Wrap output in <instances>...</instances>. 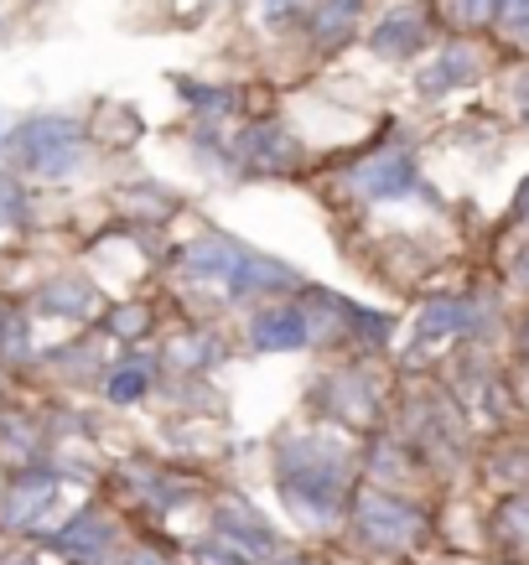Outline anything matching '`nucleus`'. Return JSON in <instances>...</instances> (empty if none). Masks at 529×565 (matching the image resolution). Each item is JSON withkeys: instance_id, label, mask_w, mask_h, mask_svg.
<instances>
[{"instance_id": "nucleus-10", "label": "nucleus", "mask_w": 529, "mask_h": 565, "mask_svg": "<svg viewBox=\"0 0 529 565\" xmlns=\"http://www.w3.org/2000/svg\"><path fill=\"white\" fill-rule=\"evenodd\" d=\"M498 11V0H462V17L467 21H488Z\"/></svg>"}, {"instance_id": "nucleus-3", "label": "nucleus", "mask_w": 529, "mask_h": 565, "mask_svg": "<svg viewBox=\"0 0 529 565\" xmlns=\"http://www.w3.org/2000/svg\"><path fill=\"white\" fill-rule=\"evenodd\" d=\"M255 343L260 348H307V317L296 307H271L255 317Z\"/></svg>"}, {"instance_id": "nucleus-7", "label": "nucleus", "mask_w": 529, "mask_h": 565, "mask_svg": "<svg viewBox=\"0 0 529 565\" xmlns=\"http://www.w3.org/2000/svg\"><path fill=\"white\" fill-rule=\"evenodd\" d=\"M426 338H436V332H452V327H462V307H452V301H436V307L426 311Z\"/></svg>"}, {"instance_id": "nucleus-11", "label": "nucleus", "mask_w": 529, "mask_h": 565, "mask_svg": "<svg viewBox=\"0 0 529 565\" xmlns=\"http://www.w3.org/2000/svg\"><path fill=\"white\" fill-rule=\"evenodd\" d=\"M514 203H519V218H529V182L519 188V198H514Z\"/></svg>"}, {"instance_id": "nucleus-5", "label": "nucleus", "mask_w": 529, "mask_h": 565, "mask_svg": "<svg viewBox=\"0 0 529 565\" xmlns=\"http://www.w3.org/2000/svg\"><path fill=\"white\" fill-rule=\"evenodd\" d=\"M415 42H421V21H410V17H394L374 32V52H384V57H405Z\"/></svg>"}, {"instance_id": "nucleus-6", "label": "nucleus", "mask_w": 529, "mask_h": 565, "mask_svg": "<svg viewBox=\"0 0 529 565\" xmlns=\"http://www.w3.org/2000/svg\"><path fill=\"white\" fill-rule=\"evenodd\" d=\"M0 223L11 228V223H27V192H21L17 177L0 172Z\"/></svg>"}, {"instance_id": "nucleus-8", "label": "nucleus", "mask_w": 529, "mask_h": 565, "mask_svg": "<svg viewBox=\"0 0 529 565\" xmlns=\"http://www.w3.org/2000/svg\"><path fill=\"white\" fill-rule=\"evenodd\" d=\"M498 17L509 32H525L529 36V0H498Z\"/></svg>"}, {"instance_id": "nucleus-12", "label": "nucleus", "mask_w": 529, "mask_h": 565, "mask_svg": "<svg viewBox=\"0 0 529 565\" xmlns=\"http://www.w3.org/2000/svg\"><path fill=\"white\" fill-rule=\"evenodd\" d=\"M525 348H529V327H525Z\"/></svg>"}, {"instance_id": "nucleus-2", "label": "nucleus", "mask_w": 529, "mask_h": 565, "mask_svg": "<svg viewBox=\"0 0 529 565\" xmlns=\"http://www.w3.org/2000/svg\"><path fill=\"white\" fill-rule=\"evenodd\" d=\"M353 188H359L363 198H400V192L415 188V167H410V156L384 151L353 172Z\"/></svg>"}, {"instance_id": "nucleus-1", "label": "nucleus", "mask_w": 529, "mask_h": 565, "mask_svg": "<svg viewBox=\"0 0 529 565\" xmlns=\"http://www.w3.org/2000/svg\"><path fill=\"white\" fill-rule=\"evenodd\" d=\"M21 161L32 167L36 177L47 182H68L78 167H84V130L63 115H42V120H27L17 136Z\"/></svg>"}, {"instance_id": "nucleus-9", "label": "nucleus", "mask_w": 529, "mask_h": 565, "mask_svg": "<svg viewBox=\"0 0 529 565\" xmlns=\"http://www.w3.org/2000/svg\"><path fill=\"white\" fill-rule=\"evenodd\" d=\"M140 390H146V374H140V369H125V374H115V384H109L115 399H136Z\"/></svg>"}, {"instance_id": "nucleus-4", "label": "nucleus", "mask_w": 529, "mask_h": 565, "mask_svg": "<svg viewBox=\"0 0 529 565\" xmlns=\"http://www.w3.org/2000/svg\"><path fill=\"white\" fill-rule=\"evenodd\" d=\"M359 6L363 0H327L322 17H317V42H342L353 32V21H359Z\"/></svg>"}]
</instances>
